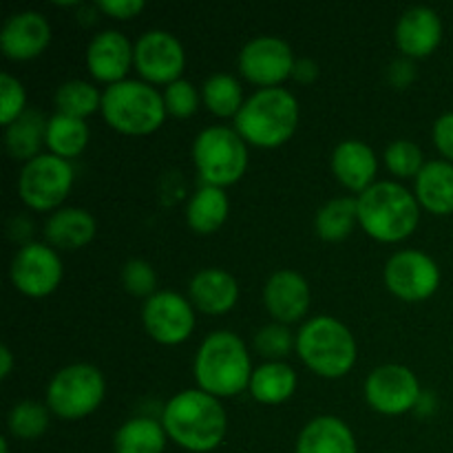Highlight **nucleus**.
I'll use <instances>...</instances> for the list:
<instances>
[{
    "mask_svg": "<svg viewBox=\"0 0 453 453\" xmlns=\"http://www.w3.org/2000/svg\"><path fill=\"white\" fill-rule=\"evenodd\" d=\"M416 195L427 211L447 215L453 212V164L434 159L416 175Z\"/></svg>",
    "mask_w": 453,
    "mask_h": 453,
    "instance_id": "nucleus-23",
    "label": "nucleus"
},
{
    "mask_svg": "<svg viewBox=\"0 0 453 453\" xmlns=\"http://www.w3.org/2000/svg\"><path fill=\"white\" fill-rule=\"evenodd\" d=\"M97 4H100L102 12L111 13L115 18H131L144 9L142 0H100Z\"/></svg>",
    "mask_w": 453,
    "mask_h": 453,
    "instance_id": "nucleus-40",
    "label": "nucleus"
},
{
    "mask_svg": "<svg viewBox=\"0 0 453 453\" xmlns=\"http://www.w3.org/2000/svg\"><path fill=\"white\" fill-rule=\"evenodd\" d=\"M102 113L106 122L124 133H150L162 124L166 104L150 84L140 80H119L102 96Z\"/></svg>",
    "mask_w": 453,
    "mask_h": 453,
    "instance_id": "nucleus-6",
    "label": "nucleus"
},
{
    "mask_svg": "<svg viewBox=\"0 0 453 453\" xmlns=\"http://www.w3.org/2000/svg\"><path fill=\"white\" fill-rule=\"evenodd\" d=\"M242 97V84L230 73H215L203 82V100L217 115L239 113L243 106Z\"/></svg>",
    "mask_w": 453,
    "mask_h": 453,
    "instance_id": "nucleus-32",
    "label": "nucleus"
},
{
    "mask_svg": "<svg viewBox=\"0 0 453 453\" xmlns=\"http://www.w3.org/2000/svg\"><path fill=\"white\" fill-rule=\"evenodd\" d=\"M434 140L445 157L453 159V113H445L434 124Z\"/></svg>",
    "mask_w": 453,
    "mask_h": 453,
    "instance_id": "nucleus-39",
    "label": "nucleus"
},
{
    "mask_svg": "<svg viewBox=\"0 0 453 453\" xmlns=\"http://www.w3.org/2000/svg\"><path fill=\"white\" fill-rule=\"evenodd\" d=\"M137 71L153 82H175L184 69V47L173 34L150 29L140 35L133 51Z\"/></svg>",
    "mask_w": 453,
    "mask_h": 453,
    "instance_id": "nucleus-13",
    "label": "nucleus"
},
{
    "mask_svg": "<svg viewBox=\"0 0 453 453\" xmlns=\"http://www.w3.org/2000/svg\"><path fill=\"white\" fill-rule=\"evenodd\" d=\"M162 425L168 436L188 451H211L226 436V411L212 394L186 389L166 403Z\"/></svg>",
    "mask_w": 453,
    "mask_h": 453,
    "instance_id": "nucleus-1",
    "label": "nucleus"
},
{
    "mask_svg": "<svg viewBox=\"0 0 453 453\" xmlns=\"http://www.w3.org/2000/svg\"><path fill=\"white\" fill-rule=\"evenodd\" d=\"M25 111V88L12 73L0 75V122L12 124Z\"/></svg>",
    "mask_w": 453,
    "mask_h": 453,
    "instance_id": "nucleus-36",
    "label": "nucleus"
},
{
    "mask_svg": "<svg viewBox=\"0 0 453 453\" xmlns=\"http://www.w3.org/2000/svg\"><path fill=\"white\" fill-rule=\"evenodd\" d=\"M49 425V410L38 401H22L9 411V429L18 438H38Z\"/></svg>",
    "mask_w": 453,
    "mask_h": 453,
    "instance_id": "nucleus-33",
    "label": "nucleus"
},
{
    "mask_svg": "<svg viewBox=\"0 0 453 453\" xmlns=\"http://www.w3.org/2000/svg\"><path fill=\"white\" fill-rule=\"evenodd\" d=\"M51 38L49 20L38 12L13 13L0 31V47L13 60H27L42 51Z\"/></svg>",
    "mask_w": 453,
    "mask_h": 453,
    "instance_id": "nucleus-16",
    "label": "nucleus"
},
{
    "mask_svg": "<svg viewBox=\"0 0 453 453\" xmlns=\"http://www.w3.org/2000/svg\"><path fill=\"white\" fill-rule=\"evenodd\" d=\"M265 308L279 321H296L310 305L308 281L295 270H279L264 288Z\"/></svg>",
    "mask_w": 453,
    "mask_h": 453,
    "instance_id": "nucleus-17",
    "label": "nucleus"
},
{
    "mask_svg": "<svg viewBox=\"0 0 453 453\" xmlns=\"http://www.w3.org/2000/svg\"><path fill=\"white\" fill-rule=\"evenodd\" d=\"M193 157L203 180L219 188L237 181L248 166L246 142L228 127L203 128L193 144Z\"/></svg>",
    "mask_w": 453,
    "mask_h": 453,
    "instance_id": "nucleus-7",
    "label": "nucleus"
},
{
    "mask_svg": "<svg viewBox=\"0 0 453 453\" xmlns=\"http://www.w3.org/2000/svg\"><path fill=\"white\" fill-rule=\"evenodd\" d=\"M56 104L60 113L84 119V115L93 113L97 106H102V97L93 84L84 82V80H66L58 87Z\"/></svg>",
    "mask_w": 453,
    "mask_h": 453,
    "instance_id": "nucleus-31",
    "label": "nucleus"
},
{
    "mask_svg": "<svg viewBox=\"0 0 453 453\" xmlns=\"http://www.w3.org/2000/svg\"><path fill=\"white\" fill-rule=\"evenodd\" d=\"M239 295L237 281L230 273L219 268H206L190 281V299L208 314L226 312L234 305Z\"/></svg>",
    "mask_w": 453,
    "mask_h": 453,
    "instance_id": "nucleus-22",
    "label": "nucleus"
},
{
    "mask_svg": "<svg viewBox=\"0 0 453 453\" xmlns=\"http://www.w3.org/2000/svg\"><path fill=\"white\" fill-rule=\"evenodd\" d=\"M49 119L42 118V113L35 109H27L7 124L4 131V146L16 159H34L42 137H47Z\"/></svg>",
    "mask_w": 453,
    "mask_h": 453,
    "instance_id": "nucleus-26",
    "label": "nucleus"
},
{
    "mask_svg": "<svg viewBox=\"0 0 453 453\" xmlns=\"http://www.w3.org/2000/svg\"><path fill=\"white\" fill-rule=\"evenodd\" d=\"M441 281L438 265L420 250H401L385 265V283L405 301L427 299Z\"/></svg>",
    "mask_w": 453,
    "mask_h": 453,
    "instance_id": "nucleus-10",
    "label": "nucleus"
},
{
    "mask_svg": "<svg viewBox=\"0 0 453 453\" xmlns=\"http://www.w3.org/2000/svg\"><path fill=\"white\" fill-rule=\"evenodd\" d=\"M0 361H3V365H0V376H3V379H7L9 372H12V365H13L12 352H9L7 345H3V348H0Z\"/></svg>",
    "mask_w": 453,
    "mask_h": 453,
    "instance_id": "nucleus-43",
    "label": "nucleus"
},
{
    "mask_svg": "<svg viewBox=\"0 0 453 453\" xmlns=\"http://www.w3.org/2000/svg\"><path fill=\"white\" fill-rule=\"evenodd\" d=\"M73 184V168L60 155H38L25 164L18 180L22 199L31 208L47 211L58 206Z\"/></svg>",
    "mask_w": 453,
    "mask_h": 453,
    "instance_id": "nucleus-9",
    "label": "nucleus"
},
{
    "mask_svg": "<svg viewBox=\"0 0 453 453\" xmlns=\"http://www.w3.org/2000/svg\"><path fill=\"white\" fill-rule=\"evenodd\" d=\"M358 221L372 237L398 242L418 224V202L405 186L379 181L358 197Z\"/></svg>",
    "mask_w": 453,
    "mask_h": 453,
    "instance_id": "nucleus-4",
    "label": "nucleus"
},
{
    "mask_svg": "<svg viewBox=\"0 0 453 453\" xmlns=\"http://www.w3.org/2000/svg\"><path fill=\"white\" fill-rule=\"evenodd\" d=\"M62 264L53 248L44 243H27L12 261V281L18 290L31 296H44L60 283Z\"/></svg>",
    "mask_w": 453,
    "mask_h": 453,
    "instance_id": "nucleus-15",
    "label": "nucleus"
},
{
    "mask_svg": "<svg viewBox=\"0 0 453 453\" xmlns=\"http://www.w3.org/2000/svg\"><path fill=\"white\" fill-rule=\"evenodd\" d=\"M47 144L53 150V155L60 157H73L82 153V149L88 142V127L84 119L71 118V115L58 113L49 119L47 124Z\"/></svg>",
    "mask_w": 453,
    "mask_h": 453,
    "instance_id": "nucleus-29",
    "label": "nucleus"
},
{
    "mask_svg": "<svg viewBox=\"0 0 453 453\" xmlns=\"http://www.w3.org/2000/svg\"><path fill=\"white\" fill-rule=\"evenodd\" d=\"M332 171L352 190H367L376 173V155L361 140H345L332 153Z\"/></svg>",
    "mask_w": 453,
    "mask_h": 453,
    "instance_id": "nucleus-21",
    "label": "nucleus"
},
{
    "mask_svg": "<svg viewBox=\"0 0 453 453\" xmlns=\"http://www.w3.org/2000/svg\"><path fill=\"white\" fill-rule=\"evenodd\" d=\"M155 281H157V277H155V270L149 261L131 259L122 268V283L133 295H150L155 290Z\"/></svg>",
    "mask_w": 453,
    "mask_h": 453,
    "instance_id": "nucleus-38",
    "label": "nucleus"
},
{
    "mask_svg": "<svg viewBox=\"0 0 453 453\" xmlns=\"http://www.w3.org/2000/svg\"><path fill=\"white\" fill-rule=\"evenodd\" d=\"M385 162H388L389 171L396 173L401 177L418 175L423 171V150L418 144L410 140H396L388 146L385 150Z\"/></svg>",
    "mask_w": 453,
    "mask_h": 453,
    "instance_id": "nucleus-34",
    "label": "nucleus"
},
{
    "mask_svg": "<svg viewBox=\"0 0 453 453\" xmlns=\"http://www.w3.org/2000/svg\"><path fill=\"white\" fill-rule=\"evenodd\" d=\"M414 65H411V60H407V58H401V60L392 62V66H389V80H392L396 87H405L407 82H411V78H414Z\"/></svg>",
    "mask_w": 453,
    "mask_h": 453,
    "instance_id": "nucleus-41",
    "label": "nucleus"
},
{
    "mask_svg": "<svg viewBox=\"0 0 453 453\" xmlns=\"http://www.w3.org/2000/svg\"><path fill=\"white\" fill-rule=\"evenodd\" d=\"M296 453H357V441L341 418L319 416L299 434Z\"/></svg>",
    "mask_w": 453,
    "mask_h": 453,
    "instance_id": "nucleus-20",
    "label": "nucleus"
},
{
    "mask_svg": "<svg viewBox=\"0 0 453 453\" xmlns=\"http://www.w3.org/2000/svg\"><path fill=\"white\" fill-rule=\"evenodd\" d=\"M296 388V374L290 365L281 361L264 363L252 372L250 379V392L259 403H283L286 398L292 396Z\"/></svg>",
    "mask_w": 453,
    "mask_h": 453,
    "instance_id": "nucleus-27",
    "label": "nucleus"
},
{
    "mask_svg": "<svg viewBox=\"0 0 453 453\" xmlns=\"http://www.w3.org/2000/svg\"><path fill=\"white\" fill-rule=\"evenodd\" d=\"M292 75H295L299 82H312V80H317V75H319L317 62L310 60V58H301V60L295 62Z\"/></svg>",
    "mask_w": 453,
    "mask_h": 453,
    "instance_id": "nucleus-42",
    "label": "nucleus"
},
{
    "mask_svg": "<svg viewBox=\"0 0 453 453\" xmlns=\"http://www.w3.org/2000/svg\"><path fill=\"white\" fill-rule=\"evenodd\" d=\"M164 104L168 113L177 118H188L197 109V91L188 80H175L164 91Z\"/></svg>",
    "mask_w": 453,
    "mask_h": 453,
    "instance_id": "nucleus-37",
    "label": "nucleus"
},
{
    "mask_svg": "<svg viewBox=\"0 0 453 453\" xmlns=\"http://www.w3.org/2000/svg\"><path fill=\"white\" fill-rule=\"evenodd\" d=\"M113 447L115 453H162L166 447V429L157 420L137 416L115 432Z\"/></svg>",
    "mask_w": 453,
    "mask_h": 453,
    "instance_id": "nucleus-25",
    "label": "nucleus"
},
{
    "mask_svg": "<svg viewBox=\"0 0 453 453\" xmlns=\"http://www.w3.org/2000/svg\"><path fill=\"white\" fill-rule=\"evenodd\" d=\"M0 449H3V453H7V441L4 438H0Z\"/></svg>",
    "mask_w": 453,
    "mask_h": 453,
    "instance_id": "nucleus-44",
    "label": "nucleus"
},
{
    "mask_svg": "<svg viewBox=\"0 0 453 453\" xmlns=\"http://www.w3.org/2000/svg\"><path fill=\"white\" fill-rule=\"evenodd\" d=\"M228 215V197L219 186H202L193 197L188 199L186 217H188L190 228L197 233H212L224 224Z\"/></svg>",
    "mask_w": 453,
    "mask_h": 453,
    "instance_id": "nucleus-28",
    "label": "nucleus"
},
{
    "mask_svg": "<svg viewBox=\"0 0 453 453\" xmlns=\"http://www.w3.org/2000/svg\"><path fill=\"white\" fill-rule=\"evenodd\" d=\"M442 38V22L438 13L432 7L407 9L396 25V40L398 47L403 49L405 56L420 58L432 53L438 47Z\"/></svg>",
    "mask_w": 453,
    "mask_h": 453,
    "instance_id": "nucleus-19",
    "label": "nucleus"
},
{
    "mask_svg": "<svg viewBox=\"0 0 453 453\" xmlns=\"http://www.w3.org/2000/svg\"><path fill=\"white\" fill-rule=\"evenodd\" d=\"M195 376L203 392L212 396H230L250 383V357L233 332H212L199 348L195 358Z\"/></svg>",
    "mask_w": 453,
    "mask_h": 453,
    "instance_id": "nucleus-2",
    "label": "nucleus"
},
{
    "mask_svg": "<svg viewBox=\"0 0 453 453\" xmlns=\"http://www.w3.org/2000/svg\"><path fill=\"white\" fill-rule=\"evenodd\" d=\"M239 69L257 84H277L292 73L290 44L277 35H257L239 53Z\"/></svg>",
    "mask_w": 453,
    "mask_h": 453,
    "instance_id": "nucleus-14",
    "label": "nucleus"
},
{
    "mask_svg": "<svg viewBox=\"0 0 453 453\" xmlns=\"http://www.w3.org/2000/svg\"><path fill=\"white\" fill-rule=\"evenodd\" d=\"M418 396V380L405 365H380L365 380L367 403L383 414H403L416 405Z\"/></svg>",
    "mask_w": 453,
    "mask_h": 453,
    "instance_id": "nucleus-12",
    "label": "nucleus"
},
{
    "mask_svg": "<svg viewBox=\"0 0 453 453\" xmlns=\"http://www.w3.org/2000/svg\"><path fill=\"white\" fill-rule=\"evenodd\" d=\"M296 349L310 370L321 376H343L357 361V343L348 327L332 317H314L303 323Z\"/></svg>",
    "mask_w": 453,
    "mask_h": 453,
    "instance_id": "nucleus-5",
    "label": "nucleus"
},
{
    "mask_svg": "<svg viewBox=\"0 0 453 453\" xmlns=\"http://www.w3.org/2000/svg\"><path fill=\"white\" fill-rule=\"evenodd\" d=\"M44 234L56 248L75 250L93 239L96 219L91 217V212L82 211V208H62L49 217Z\"/></svg>",
    "mask_w": 453,
    "mask_h": 453,
    "instance_id": "nucleus-24",
    "label": "nucleus"
},
{
    "mask_svg": "<svg viewBox=\"0 0 453 453\" xmlns=\"http://www.w3.org/2000/svg\"><path fill=\"white\" fill-rule=\"evenodd\" d=\"M102 398H104V376L88 363L62 367L47 389V407H51L62 418H80L91 414Z\"/></svg>",
    "mask_w": 453,
    "mask_h": 453,
    "instance_id": "nucleus-8",
    "label": "nucleus"
},
{
    "mask_svg": "<svg viewBox=\"0 0 453 453\" xmlns=\"http://www.w3.org/2000/svg\"><path fill=\"white\" fill-rule=\"evenodd\" d=\"M142 319H144L149 334L159 343L168 345L186 341L195 327V314L190 303L184 296L171 290L150 295L142 310Z\"/></svg>",
    "mask_w": 453,
    "mask_h": 453,
    "instance_id": "nucleus-11",
    "label": "nucleus"
},
{
    "mask_svg": "<svg viewBox=\"0 0 453 453\" xmlns=\"http://www.w3.org/2000/svg\"><path fill=\"white\" fill-rule=\"evenodd\" d=\"M255 345L265 357L281 358L292 349V332L281 323H270L257 332Z\"/></svg>",
    "mask_w": 453,
    "mask_h": 453,
    "instance_id": "nucleus-35",
    "label": "nucleus"
},
{
    "mask_svg": "<svg viewBox=\"0 0 453 453\" xmlns=\"http://www.w3.org/2000/svg\"><path fill=\"white\" fill-rule=\"evenodd\" d=\"M354 219H358V199L352 197H336L330 199L321 211L317 212V233L327 242H339L348 237L352 230Z\"/></svg>",
    "mask_w": 453,
    "mask_h": 453,
    "instance_id": "nucleus-30",
    "label": "nucleus"
},
{
    "mask_svg": "<svg viewBox=\"0 0 453 453\" xmlns=\"http://www.w3.org/2000/svg\"><path fill=\"white\" fill-rule=\"evenodd\" d=\"M133 51L128 38L119 31L106 29L93 35L87 49L88 69L96 78L106 80V82H119L124 73L128 71V65L133 60Z\"/></svg>",
    "mask_w": 453,
    "mask_h": 453,
    "instance_id": "nucleus-18",
    "label": "nucleus"
},
{
    "mask_svg": "<svg viewBox=\"0 0 453 453\" xmlns=\"http://www.w3.org/2000/svg\"><path fill=\"white\" fill-rule=\"evenodd\" d=\"M299 104L290 91L268 87L248 97L234 124L243 140L257 146H279L295 133Z\"/></svg>",
    "mask_w": 453,
    "mask_h": 453,
    "instance_id": "nucleus-3",
    "label": "nucleus"
}]
</instances>
